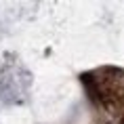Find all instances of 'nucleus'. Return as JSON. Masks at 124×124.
Masks as SVG:
<instances>
[{"instance_id": "nucleus-1", "label": "nucleus", "mask_w": 124, "mask_h": 124, "mask_svg": "<svg viewBox=\"0 0 124 124\" xmlns=\"http://www.w3.org/2000/svg\"><path fill=\"white\" fill-rule=\"evenodd\" d=\"M32 84V74L19 59L7 53L0 59V99L8 105L23 103Z\"/></svg>"}]
</instances>
